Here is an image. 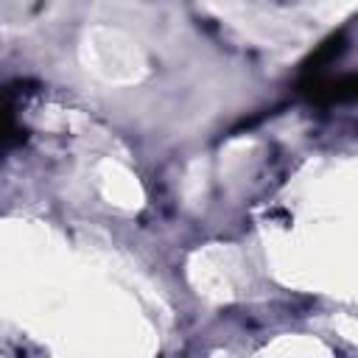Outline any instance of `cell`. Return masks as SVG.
<instances>
[{
	"label": "cell",
	"instance_id": "cell-2",
	"mask_svg": "<svg viewBox=\"0 0 358 358\" xmlns=\"http://www.w3.org/2000/svg\"><path fill=\"white\" fill-rule=\"evenodd\" d=\"M341 50H344V36L338 34V36H330L327 42H322L319 48H316V53L305 62V76H322L338 56H341Z\"/></svg>",
	"mask_w": 358,
	"mask_h": 358
},
{
	"label": "cell",
	"instance_id": "cell-1",
	"mask_svg": "<svg viewBox=\"0 0 358 358\" xmlns=\"http://www.w3.org/2000/svg\"><path fill=\"white\" fill-rule=\"evenodd\" d=\"M305 95L319 101V103H341V101H358V73L352 76H338L327 78L322 76H308L302 84Z\"/></svg>",
	"mask_w": 358,
	"mask_h": 358
}]
</instances>
